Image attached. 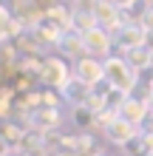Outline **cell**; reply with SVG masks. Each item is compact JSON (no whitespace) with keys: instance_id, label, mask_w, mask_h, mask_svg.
<instances>
[{"instance_id":"cell-1","label":"cell","mask_w":153,"mask_h":156,"mask_svg":"<svg viewBox=\"0 0 153 156\" xmlns=\"http://www.w3.org/2000/svg\"><path fill=\"white\" fill-rule=\"evenodd\" d=\"M136 80H139V74L128 66V60H125V57H108V60H105V82H108L113 91L130 97Z\"/></svg>"},{"instance_id":"cell-2","label":"cell","mask_w":153,"mask_h":156,"mask_svg":"<svg viewBox=\"0 0 153 156\" xmlns=\"http://www.w3.org/2000/svg\"><path fill=\"white\" fill-rule=\"evenodd\" d=\"M94 17H96V26L105 31H122L125 26H128V20H125V12L119 9V3H111V0H96L94 3Z\"/></svg>"},{"instance_id":"cell-3","label":"cell","mask_w":153,"mask_h":156,"mask_svg":"<svg viewBox=\"0 0 153 156\" xmlns=\"http://www.w3.org/2000/svg\"><path fill=\"white\" fill-rule=\"evenodd\" d=\"M40 77H43L46 85L57 88V91H65L68 82L74 80V74L68 71V62L60 60V57H46V60H43L40 62Z\"/></svg>"},{"instance_id":"cell-4","label":"cell","mask_w":153,"mask_h":156,"mask_svg":"<svg viewBox=\"0 0 153 156\" xmlns=\"http://www.w3.org/2000/svg\"><path fill=\"white\" fill-rule=\"evenodd\" d=\"M74 80H79L82 85L88 88H96L105 82V60H96V57H79L74 62Z\"/></svg>"},{"instance_id":"cell-5","label":"cell","mask_w":153,"mask_h":156,"mask_svg":"<svg viewBox=\"0 0 153 156\" xmlns=\"http://www.w3.org/2000/svg\"><path fill=\"white\" fill-rule=\"evenodd\" d=\"M113 45H116L122 54L136 51V48H142V45H148V29H145L142 23H128L122 31L113 34Z\"/></svg>"},{"instance_id":"cell-6","label":"cell","mask_w":153,"mask_h":156,"mask_svg":"<svg viewBox=\"0 0 153 156\" xmlns=\"http://www.w3.org/2000/svg\"><path fill=\"white\" fill-rule=\"evenodd\" d=\"M111 45H113V34L111 31H105V29H91V31H85L82 34V48H85V57H111Z\"/></svg>"},{"instance_id":"cell-7","label":"cell","mask_w":153,"mask_h":156,"mask_svg":"<svg viewBox=\"0 0 153 156\" xmlns=\"http://www.w3.org/2000/svg\"><path fill=\"white\" fill-rule=\"evenodd\" d=\"M105 136H108V142L122 145V148H128L133 139H142L139 128H136V125H130L128 119H122V116H116L111 125H105Z\"/></svg>"},{"instance_id":"cell-8","label":"cell","mask_w":153,"mask_h":156,"mask_svg":"<svg viewBox=\"0 0 153 156\" xmlns=\"http://www.w3.org/2000/svg\"><path fill=\"white\" fill-rule=\"evenodd\" d=\"M119 116H122V119H128L130 125H136V128H139V125L145 122L148 116H153V114H150V105H148V99L128 97V99L122 102V108H119Z\"/></svg>"},{"instance_id":"cell-9","label":"cell","mask_w":153,"mask_h":156,"mask_svg":"<svg viewBox=\"0 0 153 156\" xmlns=\"http://www.w3.org/2000/svg\"><path fill=\"white\" fill-rule=\"evenodd\" d=\"M125 60H128V66L139 74V71H145V68L153 66V48H150V45H142V48L130 51V54H125Z\"/></svg>"},{"instance_id":"cell-10","label":"cell","mask_w":153,"mask_h":156,"mask_svg":"<svg viewBox=\"0 0 153 156\" xmlns=\"http://www.w3.org/2000/svg\"><path fill=\"white\" fill-rule=\"evenodd\" d=\"M57 45H60L62 51H68V54H74V51H85V48H82V34H79V31H71V34L65 31V34L60 37Z\"/></svg>"},{"instance_id":"cell-11","label":"cell","mask_w":153,"mask_h":156,"mask_svg":"<svg viewBox=\"0 0 153 156\" xmlns=\"http://www.w3.org/2000/svg\"><path fill=\"white\" fill-rule=\"evenodd\" d=\"M74 122L79 125V128H88L94 122V111L88 105H79V108H74Z\"/></svg>"},{"instance_id":"cell-12","label":"cell","mask_w":153,"mask_h":156,"mask_svg":"<svg viewBox=\"0 0 153 156\" xmlns=\"http://www.w3.org/2000/svg\"><path fill=\"white\" fill-rule=\"evenodd\" d=\"M94 156H108V153H94Z\"/></svg>"},{"instance_id":"cell-13","label":"cell","mask_w":153,"mask_h":156,"mask_svg":"<svg viewBox=\"0 0 153 156\" xmlns=\"http://www.w3.org/2000/svg\"><path fill=\"white\" fill-rule=\"evenodd\" d=\"M6 156H14V153H6Z\"/></svg>"},{"instance_id":"cell-14","label":"cell","mask_w":153,"mask_h":156,"mask_svg":"<svg viewBox=\"0 0 153 156\" xmlns=\"http://www.w3.org/2000/svg\"><path fill=\"white\" fill-rule=\"evenodd\" d=\"M150 91H153V82H150Z\"/></svg>"},{"instance_id":"cell-15","label":"cell","mask_w":153,"mask_h":156,"mask_svg":"<svg viewBox=\"0 0 153 156\" xmlns=\"http://www.w3.org/2000/svg\"><path fill=\"white\" fill-rule=\"evenodd\" d=\"M150 156H153V153H150Z\"/></svg>"}]
</instances>
